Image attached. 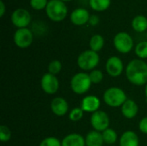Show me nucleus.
Here are the masks:
<instances>
[{"mask_svg": "<svg viewBox=\"0 0 147 146\" xmlns=\"http://www.w3.org/2000/svg\"><path fill=\"white\" fill-rule=\"evenodd\" d=\"M31 14L29 11L23 8H18L15 9L10 15V21L12 24L17 28H28L31 22Z\"/></svg>", "mask_w": 147, "mask_h": 146, "instance_id": "8", "label": "nucleus"}, {"mask_svg": "<svg viewBox=\"0 0 147 146\" xmlns=\"http://www.w3.org/2000/svg\"><path fill=\"white\" fill-rule=\"evenodd\" d=\"M48 3V0H30L29 4L31 8L34 10L46 9V7Z\"/></svg>", "mask_w": 147, "mask_h": 146, "instance_id": "29", "label": "nucleus"}, {"mask_svg": "<svg viewBox=\"0 0 147 146\" xmlns=\"http://www.w3.org/2000/svg\"><path fill=\"white\" fill-rule=\"evenodd\" d=\"M84 113V112L81 108H74L69 113V119L71 121H74V122L79 121L83 118Z\"/></svg>", "mask_w": 147, "mask_h": 146, "instance_id": "26", "label": "nucleus"}, {"mask_svg": "<svg viewBox=\"0 0 147 146\" xmlns=\"http://www.w3.org/2000/svg\"><path fill=\"white\" fill-rule=\"evenodd\" d=\"M100 20H99V17L96 15H90V21H89V23L91 25V26H96L98 23H99Z\"/></svg>", "mask_w": 147, "mask_h": 146, "instance_id": "31", "label": "nucleus"}, {"mask_svg": "<svg viewBox=\"0 0 147 146\" xmlns=\"http://www.w3.org/2000/svg\"><path fill=\"white\" fill-rule=\"evenodd\" d=\"M101 106V101L96 96L90 95L83 98L81 102V108L86 113H95L99 110Z\"/></svg>", "mask_w": 147, "mask_h": 146, "instance_id": "13", "label": "nucleus"}, {"mask_svg": "<svg viewBox=\"0 0 147 146\" xmlns=\"http://www.w3.org/2000/svg\"><path fill=\"white\" fill-rule=\"evenodd\" d=\"M103 144L104 140L102 133L93 130L87 133L85 137L86 146H103Z\"/></svg>", "mask_w": 147, "mask_h": 146, "instance_id": "18", "label": "nucleus"}, {"mask_svg": "<svg viewBox=\"0 0 147 146\" xmlns=\"http://www.w3.org/2000/svg\"><path fill=\"white\" fill-rule=\"evenodd\" d=\"M51 110L57 116H64L69 111V104L65 98L58 96L52 100Z\"/></svg>", "mask_w": 147, "mask_h": 146, "instance_id": "14", "label": "nucleus"}, {"mask_svg": "<svg viewBox=\"0 0 147 146\" xmlns=\"http://www.w3.org/2000/svg\"><path fill=\"white\" fill-rule=\"evenodd\" d=\"M127 100V96L126 92L118 87H110L103 93L104 102L111 108L121 107Z\"/></svg>", "mask_w": 147, "mask_h": 146, "instance_id": "3", "label": "nucleus"}, {"mask_svg": "<svg viewBox=\"0 0 147 146\" xmlns=\"http://www.w3.org/2000/svg\"><path fill=\"white\" fill-rule=\"evenodd\" d=\"M110 124V120L108 114L104 111L98 110L93 113L90 116V125L95 131L102 133L108 129Z\"/></svg>", "mask_w": 147, "mask_h": 146, "instance_id": "9", "label": "nucleus"}, {"mask_svg": "<svg viewBox=\"0 0 147 146\" xmlns=\"http://www.w3.org/2000/svg\"><path fill=\"white\" fill-rule=\"evenodd\" d=\"M47 70H48V72L53 74V75H57L59 74L61 70H62V63L58 60V59H54V60H52L49 64H48V66H47Z\"/></svg>", "mask_w": 147, "mask_h": 146, "instance_id": "24", "label": "nucleus"}, {"mask_svg": "<svg viewBox=\"0 0 147 146\" xmlns=\"http://www.w3.org/2000/svg\"><path fill=\"white\" fill-rule=\"evenodd\" d=\"M39 146H62V143L56 137H47L40 142Z\"/></svg>", "mask_w": 147, "mask_h": 146, "instance_id": "27", "label": "nucleus"}, {"mask_svg": "<svg viewBox=\"0 0 147 146\" xmlns=\"http://www.w3.org/2000/svg\"><path fill=\"white\" fill-rule=\"evenodd\" d=\"M134 52L140 59H147V40L139 42L134 48Z\"/></svg>", "mask_w": 147, "mask_h": 146, "instance_id": "23", "label": "nucleus"}, {"mask_svg": "<svg viewBox=\"0 0 147 146\" xmlns=\"http://www.w3.org/2000/svg\"><path fill=\"white\" fill-rule=\"evenodd\" d=\"M109 146H115V145H109Z\"/></svg>", "mask_w": 147, "mask_h": 146, "instance_id": "36", "label": "nucleus"}, {"mask_svg": "<svg viewBox=\"0 0 147 146\" xmlns=\"http://www.w3.org/2000/svg\"><path fill=\"white\" fill-rule=\"evenodd\" d=\"M10 139H11V132L9 128L5 125L0 126V140L4 143L9 141Z\"/></svg>", "mask_w": 147, "mask_h": 146, "instance_id": "28", "label": "nucleus"}, {"mask_svg": "<svg viewBox=\"0 0 147 146\" xmlns=\"http://www.w3.org/2000/svg\"><path fill=\"white\" fill-rule=\"evenodd\" d=\"M45 12L51 21L59 22L66 18L68 15V8L65 3L61 0H49Z\"/></svg>", "mask_w": 147, "mask_h": 146, "instance_id": "2", "label": "nucleus"}, {"mask_svg": "<svg viewBox=\"0 0 147 146\" xmlns=\"http://www.w3.org/2000/svg\"><path fill=\"white\" fill-rule=\"evenodd\" d=\"M122 115L128 120H132L136 117L139 112V106L138 104L131 99H127L124 104L121 107Z\"/></svg>", "mask_w": 147, "mask_h": 146, "instance_id": "15", "label": "nucleus"}, {"mask_svg": "<svg viewBox=\"0 0 147 146\" xmlns=\"http://www.w3.org/2000/svg\"><path fill=\"white\" fill-rule=\"evenodd\" d=\"M40 87L45 93L48 95H53L59 90V79L55 75H53L49 72L45 73L40 79Z\"/></svg>", "mask_w": 147, "mask_h": 146, "instance_id": "10", "label": "nucleus"}, {"mask_svg": "<svg viewBox=\"0 0 147 146\" xmlns=\"http://www.w3.org/2000/svg\"><path fill=\"white\" fill-rule=\"evenodd\" d=\"M89 75H90V78L91 80V83L94 84L100 83L103 80V77H104L103 72L101 70H96V69L91 71Z\"/></svg>", "mask_w": 147, "mask_h": 146, "instance_id": "25", "label": "nucleus"}, {"mask_svg": "<svg viewBox=\"0 0 147 146\" xmlns=\"http://www.w3.org/2000/svg\"><path fill=\"white\" fill-rule=\"evenodd\" d=\"M102 138H103L104 143L109 145H113L117 141V139H118L117 133L114 129H112V128L109 127L108 129L104 130L102 133Z\"/></svg>", "mask_w": 147, "mask_h": 146, "instance_id": "22", "label": "nucleus"}, {"mask_svg": "<svg viewBox=\"0 0 147 146\" xmlns=\"http://www.w3.org/2000/svg\"><path fill=\"white\" fill-rule=\"evenodd\" d=\"M106 71L112 77L121 76L124 71V65L121 58L117 56H111L106 62Z\"/></svg>", "mask_w": 147, "mask_h": 146, "instance_id": "11", "label": "nucleus"}, {"mask_svg": "<svg viewBox=\"0 0 147 146\" xmlns=\"http://www.w3.org/2000/svg\"><path fill=\"white\" fill-rule=\"evenodd\" d=\"M114 46L117 52L122 54L130 52L134 46V39L127 32H119L114 37Z\"/></svg>", "mask_w": 147, "mask_h": 146, "instance_id": "6", "label": "nucleus"}, {"mask_svg": "<svg viewBox=\"0 0 147 146\" xmlns=\"http://www.w3.org/2000/svg\"><path fill=\"white\" fill-rule=\"evenodd\" d=\"M61 1H63V2H70V1H72V0H61Z\"/></svg>", "mask_w": 147, "mask_h": 146, "instance_id": "34", "label": "nucleus"}, {"mask_svg": "<svg viewBox=\"0 0 147 146\" xmlns=\"http://www.w3.org/2000/svg\"><path fill=\"white\" fill-rule=\"evenodd\" d=\"M139 137L134 131H126L120 138V146H139Z\"/></svg>", "mask_w": 147, "mask_h": 146, "instance_id": "16", "label": "nucleus"}, {"mask_svg": "<svg viewBox=\"0 0 147 146\" xmlns=\"http://www.w3.org/2000/svg\"><path fill=\"white\" fill-rule=\"evenodd\" d=\"M111 5V0H90V8L96 12H103Z\"/></svg>", "mask_w": 147, "mask_h": 146, "instance_id": "21", "label": "nucleus"}, {"mask_svg": "<svg viewBox=\"0 0 147 146\" xmlns=\"http://www.w3.org/2000/svg\"><path fill=\"white\" fill-rule=\"evenodd\" d=\"M104 38L102 35L101 34H94L93 36H91L90 40V50L98 52L99 51H101L103 46H104Z\"/></svg>", "mask_w": 147, "mask_h": 146, "instance_id": "20", "label": "nucleus"}, {"mask_svg": "<svg viewBox=\"0 0 147 146\" xmlns=\"http://www.w3.org/2000/svg\"><path fill=\"white\" fill-rule=\"evenodd\" d=\"M146 38H147V31H146Z\"/></svg>", "mask_w": 147, "mask_h": 146, "instance_id": "35", "label": "nucleus"}, {"mask_svg": "<svg viewBox=\"0 0 147 146\" xmlns=\"http://www.w3.org/2000/svg\"><path fill=\"white\" fill-rule=\"evenodd\" d=\"M139 129L142 133L147 134V116L141 119L139 123Z\"/></svg>", "mask_w": 147, "mask_h": 146, "instance_id": "30", "label": "nucleus"}, {"mask_svg": "<svg viewBox=\"0 0 147 146\" xmlns=\"http://www.w3.org/2000/svg\"><path fill=\"white\" fill-rule=\"evenodd\" d=\"M132 28L138 33L147 31V17L143 15H138L132 20Z\"/></svg>", "mask_w": 147, "mask_h": 146, "instance_id": "19", "label": "nucleus"}, {"mask_svg": "<svg viewBox=\"0 0 147 146\" xmlns=\"http://www.w3.org/2000/svg\"><path fill=\"white\" fill-rule=\"evenodd\" d=\"M62 146H86L85 138L78 133H70L61 141Z\"/></svg>", "mask_w": 147, "mask_h": 146, "instance_id": "17", "label": "nucleus"}, {"mask_svg": "<svg viewBox=\"0 0 147 146\" xmlns=\"http://www.w3.org/2000/svg\"><path fill=\"white\" fill-rule=\"evenodd\" d=\"M99 62L100 57L98 52H94L90 49L85 50L81 52L77 59L78 67L84 71H91L95 70L96 67L99 65Z\"/></svg>", "mask_w": 147, "mask_h": 146, "instance_id": "4", "label": "nucleus"}, {"mask_svg": "<svg viewBox=\"0 0 147 146\" xmlns=\"http://www.w3.org/2000/svg\"><path fill=\"white\" fill-rule=\"evenodd\" d=\"M91 84L90 75L86 72H78L71 79V89L78 95H83L88 92Z\"/></svg>", "mask_w": 147, "mask_h": 146, "instance_id": "5", "label": "nucleus"}, {"mask_svg": "<svg viewBox=\"0 0 147 146\" xmlns=\"http://www.w3.org/2000/svg\"><path fill=\"white\" fill-rule=\"evenodd\" d=\"M145 95H146V97L147 99V83L146 84V87H145Z\"/></svg>", "mask_w": 147, "mask_h": 146, "instance_id": "33", "label": "nucleus"}, {"mask_svg": "<svg viewBox=\"0 0 147 146\" xmlns=\"http://www.w3.org/2000/svg\"><path fill=\"white\" fill-rule=\"evenodd\" d=\"M127 80L135 86H143L147 83V63L143 59L131 60L126 67Z\"/></svg>", "mask_w": 147, "mask_h": 146, "instance_id": "1", "label": "nucleus"}, {"mask_svg": "<svg viewBox=\"0 0 147 146\" xmlns=\"http://www.w3.org/2000/svg\"><path fill=\"white\" fill-rule=\"evenodd\" d=\"M5 10H6V6H5V3H4V1L1 0L0 1V16L1 17H3L4 15Z\"/></svg>", "mask_w": 147, "mask_h": 146, "instance_id": "32", "label": "nucleus"}, {"mask_svg": "<svg viewBox=\"0 0 147 146\" xmlns=\"http://www.w3.org/2000/svg\"><path fill=\"white\" fill-rule=\"evenodd\" d=\"M13 40L15 45L17 47L21 49H25L32 45L34 40V34L28 28H17L14 33Z\"/></svg>", "mask_w": 147, "mask_h": 146, "instance_id": "7", "label": "nucleus"}, {"mask_svg": "<svg viewBox=\"0 0 147 146\" xmlns=\"http://www.w3.org/2000/svg\"><path fill=\"white\" fill-rule=\"evenodd\" d=\"M90 18V12L84 8H77L71 11L70 19L72 24L76 26H83L89 22Z\"/></svg>", "mask_w": 147, "mask_h": 146, "instance_id": "12", "label": "nucleus"}]
</instances>
